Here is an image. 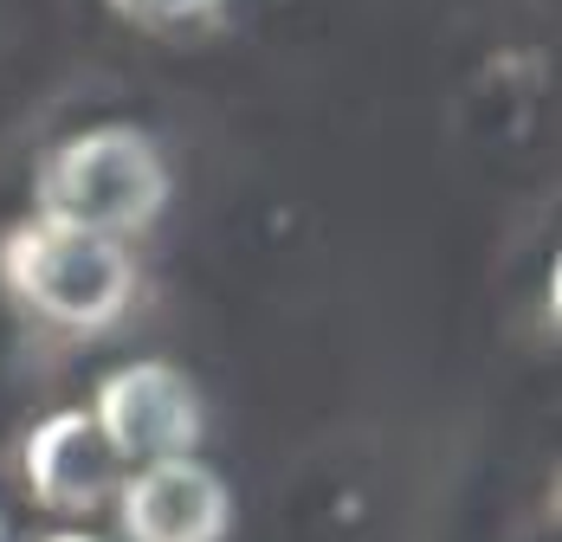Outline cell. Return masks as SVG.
Returning <instances> with one entry per match:
<instances>
[{"instance_id":"cell-1","label":"cell","mask_w":562,"mask_h":542,"mask_svg":"<svg viewBox=\"0 0 562 542\" xmlns=\"http://www.w3.org/2000/svg\"><path fill=\"white\" fill-rule=\"evenodd\" d=\"M175 174L162 143L143 123H91L53 143L33 168V201L46 226L98 233V239H136L169 214Z\"/></svg>"},{"instance_id":"cell-2","label":"cell","mask_w":562,"mask_h":542,"mask_svg":"<svg viewBox=\"0 0 562 542\" xmlns=\"http://www.w3.org/2000/svg\"><path fill=\"white\" fill-rule=\"evenodd\" d=\"M0 284L40 324L65 336H104L111 324H123L136 297V252L123 239L20 219L0 233Z\"/></svg>"},{"instance_id":"cell-3","label":"cell","mask_w":562,"mask_h":542,"mask_svg":"<svg viewBox=\"0 0 562 542\" xmlns=\"http://www.w3.org/2000/svg\"><path fill=\"white\" fill-rule=\"evenodd\" d=\"M91 420L111 439L123 465H162V459H194L207 439V407L201 387L175 362H123L91 387Z\"/></svg>"},{"instance_id":"cell-4","label":"cell","mask_w":562,"mask_h":542,"mask_svg":"<svg viewBox=\"0 0 562 542\" xmlns=\"http://www.w3.org/2000/svg\"><path fill=\"white\" fill-rule=\"evenodd\" d=\"M116 523L130 542H226L233 530V490L201 459L136 465L116 485Z\"/></svg>"},{"instance_id":"cell-5","label":"cell","mask_w":562,"mask_h":542,"mask_svg":"<svg viewBox=\"0 0 562 542\" xmlns=\"http://www.w3.org/2000/svg\"><path fill=\"white\" fill-rule=\"evenodd\" d=\"M20 472H26V490L46 510H71V517L104 510L116 497V485H123V459L111 452V439L98 433L91 407L46 414L20 445Z\"/></svg>"},{"instance_id":"cell-6","label":"cell","mask_w":562,"mask_h":542,"mask_svg":"<svg viewBox=\"0 0 562 542\" xmlns=\"http://www.w3.org/2000/svg\"><path fill=\"white\" fill-rule=\"evenodd\" d=\"M116 20L130 26H149V33H169V26H201L221 13V0H111Z\"/></svg>"},{"instance_id":"cell-7","label":"cell","mask_w":562,"mask_h":542,"mask_svg":"<svg viewBox=\"0 0 562 542\" xmlns=\"http://www.w3.org/2000/svg\"><path fill=\"white\" fill-rule=\"evenodd\" d=\"M40 542H104V537H85V530H58V537H40Z\"/></svg>"},{"instance_id":"cell-8","label":"cell","mask_w":562,"mask_h":542,"mask_svg":"<svg viewBox=\"0 0 562 542\" xmlns=\"http://www.w3.org/2000/svg\"><path fill=\"white\" fill-rule=\"evenodd\" d=\"M0 542H7V517H0Z\"/></svg>"}]
</instances>
